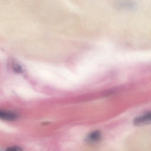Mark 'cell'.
<instances>
[{"mask_svg": "<svg viewBox=\"0 0 151 151\" xmlns=\"http://www.w3.org/2000/svg\"><path fill=\"white\" fill-rule=\"evenodd\" d=\"M19 117V114L15 111L0 108V119L9 122H14L18 120Z\"/></svg>", "mask_w": 151, "mask_h": 151, "instance_id": "cell-1", "label": "cell"}, {"mask_svg": "<svg viewBox=\"0 0 151 151\" xmlns=\"http://www.w3.org/2000/svg\"><path fill=\"white\" fill-rule=\"evenodd\" d=\"M151 112H148L142 116H138L133 121L134 125L136 126H143L149 124L151 122Z\"/></svg>", "mask_w": 151, "mask_h": 151, "instance_id": "cell-2", "label": "cell"}, {"mask_svg": "<svg viewBox=\"0 0 151 151\" xmlns=\"http://www.w3.org/2000/svg\"><path fill=\"white\" fill-rule=\"evenodd\" d=\"M101 138V133L100 131L95 130L91 132L86 138L87 142L90 143H94L98 142Z\"/></svg>", "mask_w": 151, "mask_h": 151, "instance_id": "cell-3", "label": "cell"}, {"mask_svg": "<svg viewBox=\"0 0 151 151\" xmlns=\"http://www.w3.org/2000/svg\"><path fill=\"white\" fill-rule=\"evenodd\" d=\"M13 68L14 70L17 73H22L23 69L21 65H19L18 63L14 62L13 63Z\"/></svg>", "mask_w": 151, "mask_h": 151, "instance_id": "cell-4", "label": "cell"}, {"mask_svg": "<svg viewBox=\"0 0 151 151\" xmlns=\"http://www.w3.org/2000/svg\"><path fill=\"white\" fill-rule=\"evenodd\" d=\"M5 151H24V150L21 147L14 145L7 147Z\"/></svg>", "mask_w": 151, "mask_h": 151, "instance_id": "cell-5", "label": "cell"}]
</instances>
